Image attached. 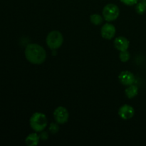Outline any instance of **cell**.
Here are the masks:
<instances>
[{"label":"cell","mask_w":146,"mask_h":146,"mask_svg":"<svg viewBox=\"0 0 146 146\" xmlns=\"http://www.w3.org/2000/svg\"><path fill=\"white\" fill-rule=\"evenodd\" d=\"M25 56L29 62L33 64H41L45 61L46 52L41 46L30 44L26 47Z\"/></svg>","instance_id":"cell-1"},{"label":"cell","mask_w":146,"mask_h":146,"mask_svg":"<svg viewBox=\"0 0 146 146\" xmlns=\"http://www.w3.org/2000/svg\"><path fill=\"white\" fill-rule=\"evenodd\" d=\"M46 44L51 49L55 50L61 47L64 41V36L58 31H52L48 33L46 36Z\"/></svg>","instance_id":"cell-3"},{"label":"cell","mask_w":146,"mask_h":146,"mask_svg":"<svg viewBox=\"0 0 146 146\" xmlns=\"http://www.w3.org/2000/svg\"><path fill=\"white\" fill-rule=\"evenodd\" d=\"M143 1H146V0H143Z\"/></svg>","instance_id":"cell-18"},{"label":"cell","mask_w":146,"mask_h":146,"mask_svg":"<svg viewBox=\"0 0 146 146\" xmlns=\"http://www.w3.org/2000/svg\"><path fill=\"white\" fill-rule=\"evenodd\" d=\"M30 126L36 132H41L46 127L48 121L42 113L36 112L30 118Z\"/></svg>","instance_id":"cell-2"},{"label":"cell","mask_w":146,"mask_h":146,"mask_svg":"<svg viewBox=\"0 0 146 146\" xmlns=\"http://www.w3.org/2000/svg\"><path fill=\"white\" fill-rule=\"evenodd\" d=\"M54 117L58 124H64L68 121L69 118L68 110L63 106H58L54 110Z\"/></svg>","instance_id":"cell-5"},{"label":"cell","mask_w":146,"mask_h":146,"mask_svg":"<svg viewBox=\"0 0 146 146\" xmlns=\"http://www.w3.org/2000/svg\"><path fill=\"white\" fill-rule=\"evenodd\" d=\"M134 113H135L134 108L128 104L122 106L118 110V115L123 120L131 119L134 115Z\"/></svg>","instance_id":"cell-7"},{"label":"cell","mask_w":146,"mask_h":146,"mask_svg":"<svg viewBox=\"0 0 146 146\" xmlns=\"http://www.w3.org/2000/svg\"><path fill=\"white\" fill-rule=\"evenodd\" d=\"M114 46L118 51H126L129 47V41L123 36H118L114 40Z\"/></svg>","instance_id":"cell-9"},{"label":"cell","mask_w":146,"mask_h":146,"mask_svg":"<svg viewBox=\"0 0 146 146\" xmlns=\"http://www.w3.org/2000/svg\"><path fill=\"white\" fill-rule=\"evenodd\" d=\"M119 8L115 4H108L103 9V16L106 21H113L119 17Z\"/></svg>","instance_id":"cell-4"},{"label":"cell","mask_w":146,"mask_h":146,"mask_svg":"<svg viewBox=\"0 0 146 146\" xmlns=\"http://www.w3.org/2000/svg\"><path fill=\"white\" fill-rule=\"evenodd\" d=\"M135 11L138 14H143L146 11V1L138 3L135 7Z\"/></svg>","instance_id":"cell-13"},{"label":"cell","mask_w":146,"mask_h":146,"mask_svg":"<svg viewBox=\"0 0 146 146\" xmlns=\"http://www.w3.org/2000/svg\"><path fill=\"white\" fill-rule=\"evenodd\" d=\"M115 28L113 24H104L101 30V34L103 38L105 39L111 40L114 37L115 34Z\"/></svg>","instance_id":"cell-6"},{"label":"cell","mask_w":146,"mask_h":146,"mask_svg":"<svg viewBox=\"0 0 146 146\" xmlns=\"http://www.w3.org/2000/svg\"><path fill=\"white\" fill-rule=\"evenodd\" d=\"M119 58L122 62H127L131 58V55H130V53L127 50L126 51H121V53H120Z\"/></svg>","instance_id":"cell-14"},{"label":"cell","mask_w":146,"mask_h":146,"mask_svg":"<svg viewBox=\"0 0 146 146\" xmlns=\"http://www.w3.org/2000/svg\"><path fill=\"white\" fill-rule=\"evenodd\" d=\"M125 95L128 97V98H133L135 96H136V95L138 93V88L135 85H130L128 86V88L125 89Z\"/></svg>","instance_id":"cell-11"},{"label":"cell","mask_w":146,"mask_h":146,"mask_svg":"<svg viewBox=\"0 0 146 146\" xmlns=\"http://www.w3.org/2000/svg\"><path fill=\"white\" fill-rule=\"evenodd\" d=\"M90 20H91V22L92 24H95V25H100L104 21L103 17L98 14H94L92 15H91Z\"/></svg>","instance_id":"cell-12"},{"label":"cell","mask_w":146,"mask_h":146,"mask_svg":"<svg viewBox=\"0 0 146 146\" xmlns=\"http://www.w3.org/2000/svg\"><path fill=\"white\" fill-rule=\"evenodd\" d=\"M121 1L124 4H125V5L133 6L135 5L138 2V0H121Z\"/></svg>","instance_id":"cell-16"},{"label":"cell","mask_w":146,"mask_h":146,"mask_svg":"<svg viewBox=\"0 0 146 146\" xmlns=\"http://www.w3.org/2000/svg\"><path fill=\"white\" fill-rule=\"evenodd\" d=\"M40 138H41L42 141H46L48 138V133L46 132V131H41V134L39 135Z\"/></svg>","instance_id":"cell-17"},{"label":"cell","mask_w":146,"mask_h":146,"mask_svg":"<svg viewBox=\"0 0 146 146\" xmlns=\"http://www.w3.org/2000/svg\"><path fill=\"white\" fill-rule=\"evenodd\" d=\"M118 79L123 85L127 86L132 85L135 82V76L129 71H122L118 76Z\"/></svg>","instance_id":"cell-8"},{"label":"cell","mask_w":146,"mask_h":146,"mask_svg":"<svg viewBox=\"0 0 146 146\" xmlns=\"http://www.w3.org/2000/svg\"><path fill=\"white\" fill-rule=\"evenodd\" d=\"M59 131V126L56 123H51L49 126V131L52 134L56 133Z\"/></svg>","instance_id":"cell-15"},{"label":"cell","mask_w":146,"mask_h":146,"mask_svg":"<svg viewBox=\"0 0 146 146\" xmlns=\"http://www.w3.org/2000/svg\"><path fill=\"white\" fill-rule=\"evenodd\" d=\"M40 137L36 133H33L29 134L28 136L26 138L25 143L27 145L29 146H35L37 145L39 143Z\"/></svg>","instance_id":"cell-10"}]
</instances>
